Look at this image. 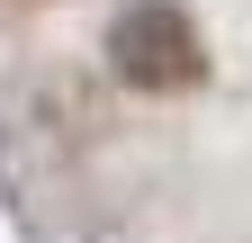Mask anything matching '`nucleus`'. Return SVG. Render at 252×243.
I'll list each match as a JSON object with an SVG mask.
<instances>
[{
    "instance_id": "nucleus-1",
    "label": "nucleus",
    "mask_w": 252,
    "mask_h": 243,
    "mask_svg": "<svg viewBox=\"0 0 252 243\" xmlns=\"http://www.w3.org/2000/svg\"><path fill=\"white\" fill-rule=\"evenodd\" d=\"M108 63H117L126 90L171 99V90L207 81V36H198V18H189L180 0H126L117 27H108Z\"/></svg>"
}]
</instances>
